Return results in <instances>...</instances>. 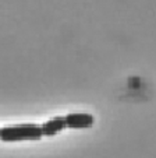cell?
<instances>
[{"label": "cell", "mask_w": 156, "mask_h": 158, "mask_svg": "<svg viewBox=\"0 0 156 158\" xmlns=\"http://www.w3.org/2000/svg\"><path fill=\"white\" fill-rule=\"evenodd\" d=\"M43 137L41 126L34 123H25V125L17 126H6L0 129V140L6 143H14V141H35Z\"/></svg>", "instance_id": "6da1fadb"}, {"label": "cell", "mask_w": 156, "mask_h": 158, "mask_svg": "<svg viewBox=\"0 0 156 158\" xmlns=\"http://www.w3.org/2000/svg\"><path fill=\"white\" fill-rule=\"evenodd\" d=\"M64 119L67 127L70 129H88L95 122L91 114H68Z\"/></svg>", "instance_id": "7a4b0ae2"}, {"label": "cell", "mask_w": 156, "mask_h": 158, "mask_svg": "<svg viewBox=\"0 0 156 158\" xmlns=\"http://www.w3.org/2000/svg\"><path fill=\"white\" fill-rule=\"evenodd\" d=\"M66 127H67V125H66V119L63 116L53 118V119L45 122L43 125H41L42 134L43 136H49V137L50 136H56L57 133L63 131Z\"/></svg>", "instance_id": "3957f363"}]
</instances>
